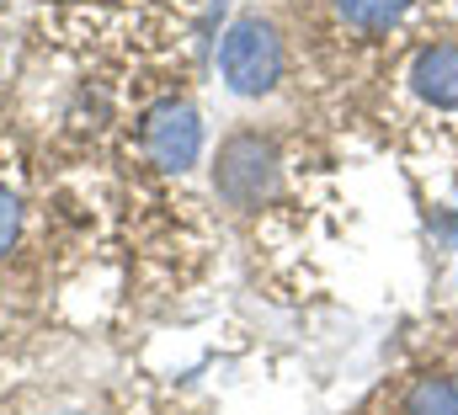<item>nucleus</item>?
Here are the masks:
<instances>
[{"label": "nucleus", "mask_w": 458, "mask_h": 415, "mask_svg": "<svg viewBox=\"0 0 458 415\" xmlns=\"http://www.w3.org/2000/svg\"><path fill=\"white\" fill-rule=\"evenodd\" d=\"M277 176H283V160H277V144L256 128H240L219 144V165H214V192L229 208H261L277 192Z\"/></svg>", "instance_id": "obj_2"}, {"label": "nucleus", "mask_w": 458, "mask_h": 415, "mask_svg": "<svg viewBox=\"0 0 458 415\" xmlns=\"http://www.w3.org/2000/svg\"><path fill=\"white\" fill-rule=\"evenodd\" d=\"M139 155H144L155 171H171V176L192 171L198 155H203V117H198V106L176 102V97L160 102V106H149V112L139 117Z\"/></svg>", "instance_id": "obj_3"}, {"label": "nucleus", "mask_w": 458, "mask_h": 415, "mask_svg": "<svg viewBox=\"0 0 458 415\" xmlns=\"http://www.w3.org/2000/svg\"><path fill=\"white\" fill-rule=\"evenodd\" d=\"M411 91L437 112H458V43H432L411 59Z\"/></svg>", "instance_id": "obj_4"}, {"label": "nucleus", "mask_w": 458, "mask_h": 415, "mask_svg": "<svg viewBox=\"0 0 458 415\" xmlns=\"http://www.w3.org/2000/svg\"><path fill=\"white\" fill-rule=\"evenodd\" d=\"M331 5H336V16H342L352 32H362V38H384V32H394V27L411 16L416 0H331Z\"/></svg>", "instance_id": "obj_5"}, {"label": "nucleus", "mask_w": 458, "mask_h": 415, "mask_svg": "<svg viewBox=\"0 0 458 415\" xmlns=\"http://www.w3.org/2000/svg\"><path fill=\"white\" fill-rule=\"evenodd\" d=\"M16 234H21V203L11 187H0V256L16 245Z\"/></svg>", "instance_id": "obj_7"}, {"label": "nucleus", "mask_w": 458, "mask_h": 415, "mask_svg": "<svg viewBox=\"0 0 458 415\" xmlns=\"http://www.w3.org/2000/svg\"><path fill=\"white\" fill-rule=\"evenodd\" d=\"M219 75L234 97H267L283 80V38L267 16H234L219 38Z\"/></svg>", "instance_id": "obj_1"}, {"label": "nucleus", "mask_w": 458, "mask_h": 415, "mask_svg": "<svg viewBox=\"0 0 458 415\" xmlns=\"http://www.w3.org/2000/svg\"><path fill=\"white\" fill-rule=\"evenodd\" d=\"M405 415H458V378L454 373H427L411 384Z\"/></svg>", "instance_id": "obj_6"}]
</instances>
